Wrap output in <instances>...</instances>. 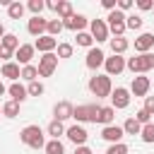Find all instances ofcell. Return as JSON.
<instances>
[{"label":"cell","instance_id":"cell-1","mask_svg":"<svg viewBox=\"0 0 154 154\" xmlns=\"http://www.w3.org/2000/svg\"><path fill=\"white\" fill-rule=\"evenodd\" d=\"M19 140L31 147V149H43L46 147V137H43V130L38 125H26L22 132H19Z\"/></svg>","mask_w":154,"mask_h":154},{"label":"cell","instance_id":"cell-2","mask_svg":"<svg viewBox=\"0 0 154 154\" xmlns=\"http://www.w3.org/2000/svg\"><path fill=\"white\" fill-rule=\"evenodd\" d=\"M87 87H89V91H91L96 99H106V96H111V91H113V84H111V77H108V75H94Z\"/></svg>","mask_w":154,"mask_h":154},{"label":"cell","instance_id":"cell-3","mask_svg":"<svg viewBox=\"0 0 154 154\" xmlns=\"http://www.w3.org/2000/svg\"><path fill=\"white\" fill-rule=\"evenodd\" d=\"M99 111H101L99 103H82V106L72 108V118L77 120V125H82V123H96Z\"/></svg>","mask_w":154,"mask_h":154},{"label":"cell","instance_id":"cell-4","mask_svg":"<svg viewBox=\"0 0 154 154\" xmlns=\"http://www.w3.org/2000/svg\"><path fill=\"white\" fill-rule=\"evenodd\" d=\"M106 26H108V31L113 34V36H123L128 29H125V14L120 12V10H113V12H108V17H106Z\"/></svg>","mask_w":154,"mask_h":154},{"label":"cell","instance_id":"cell-5","mask_svg":"<svg viewBox=\"0 0 154 154\" xmlns=\"http://www.w3.org/2000/svg\"><path fill=\"white\" fill-rule=\"evenodd\" d=\"M55 67H58V55L55 53H43L41 58H38V77H51L53 72H55Z\"/></svg>","mask_w":154,"mask_h":154},{"label":"cell","instance_id":"cell-6","mask_svg":"<svg viewBox=\"0 0 154 154\" xmlns=\"http://www.w3.org/2000/svg\"><path fill=\"white\" fill-rule=\"evenodd\" d=\"M89 34H91V38H94L96 43L108 41L111 31H108V26H106V19H91V22H89Z\"/></svg>","mask_w":154,"mask_h":154},{"label":"cell","instance_id":"cell-7","mask_svg":"<svg viewBox=\"0 0 154 154\" xmlns=\"http://www.w3.org/2000/svg\"><path fill=\"white\" fill-rule=\"evenodd\" d=\"M65 135H67V140L75 144V147H82V144H87V140H89V132L84 130V125H70V128H65Z\"/></svg>","mask_w":154,"mask_h":154},{"label":"cell","instance_id":"cell-8","mask_svg":"<svg viewBox=\"0 0 154 154\" xmlns=\"http://www.w3.org/2000/svg\"><path fill=\"white\" fill-rule=\"evenodd\" d=\"M111 106L118 111V108H128L130 106V89L125 87H116L111 91Z\"/></svg>","mask_w":154,"mask_h":154},{"label":"cell","instance_id":"cell-9","mask_svg":"<svg viewBox=\"0 0 154 154\" xmlns=\"http://www.w3.org/2000/svg\"><path fill=\"white\" fill-rule=\"evenodd\" d=\"M149 87H152L149 77H144V75H135V77H132V84H130V94H132V96H147Z\"/></svg>","mask_w":154,"mask_h":154},{"label":"cell","instance_id":"cell-10","mask_svg":"<svg viewBox=\"0 0 154 154\" xmlns=\"http://www.w3.org/2000/svg\"><path fill=\"white\" fill-rule=\"evenodd\" d=\"M34 53H36V48H34V43H22L17 51H14V58H17V65H31V58H34Z\"/></svg>","mask_w":154,"mask_h":154},{"label":"cell","instance_id":"cell-11","mask_svg":"<svg viewBox=\"0 0 154 154\" xmlns=\"http://www.w3.org/2000/svg\"><path fill=\"white\" fill-rule=\"evenodd\" d=\"M103 67H106V75H108V77L120 75V72L125 70V58H123V55H111V58L103 60Z\"/></svg>","mask_w":154,"mask_h":154},{"label":"cell","instance_id":"cell-12","mask_svg":"<svg viewBox=\"0 0 154 154\" xmlns=\"http://www.w3.org/2000/svg\"><path fill=\"white\" fill-rule=\"evenodd\" d=\"M63 26L70 29V31H75V34H79V31H84V26H89V19L84 14H72V17L63 19Z\"/></svg>","mask_w":154,"mask_h":154},{"label":"cell","instance_id":"cell-13","mask_svg":"<svg viewBox=\"0 0 154 154\" xmlns=\"http://www.w3.org/2000/svg\"><path fill=\"white\" fill-rule=\"evenodd\" d=\"M72 103L70 101H58L55 106H53V120H60V123H65L67 118H72Z\"/></svg>","mask_w":154,"mask_h":154},{"label":"cell","instance_id":"cell-14","mask_svg":"<svg viewBox=\"0 0 154 154\" xmlns=\"http://www.w3.org/2000/svg\"><path fill=\"white\" fill-rule=\"evenodd\" d=\"M154 48V34L152 31H144V34H140L137 38H135V51L142 55V53H149Z\"/></svg>","mask_w":154,"mask_h":154},{"label":"cell","instance_id":"cell-15","mask_svg":"<svg viewBox=\"0 0 154 154\" xmlns=\"http://www.w3.org/2000/svg\"><path fill=\"white\" fill-rule=\"evenodd\" d=\"M46 26H48V19H43V17H31L29 22H26V31L31 34V36H43L46 34Z\"/></svg>","mask_w":154,"mask_h":154},{"label":"cell","instance_id":"cell-16","mask_svg":"<svg viewBox=\"0 0 154 154\" xmlns=\"http://www.w3.org/2000/svg\"><path fill=\"white\" fill-rule=\"evenodd\" d=\"M34 48H36V51H41V53H53V51L58 48V38H53V36L43 34V36H38V38L34 41Z\"/></svg>","mask_w":154,"mask_h":154},{"label":"cell","instance_id":"cell-17","mask_svg":"<svg viewBox=\"0 0 154 154\" xmlns=\"http://www.w3.org/2000/svg\"><path fill=\"white\" fill-rule=\"evenodd\" d=\"M103 60H106V55H103V51H101V48H89V51H87L84 63H87V67H89V70L101 67V65H103Z\"/></svg>","mask_w":154,"mask_h":154},{"label":"cell","instance_id":"cell-18","mask_svg":"<svg viewBox=\"0 0 154 154\" xmlns=\"http://www.w3.org/2000/svg\"><path fill=\"white\" fill-rule=\"evenodd\" d=\"M101 137H103L106 142L116 144V142H120V140L125 137V132H123V128H120V125H106V128L101 130Z\"/></svg>","mask_w":154,"mask_h":154},{"label":"cell","instance_id":"cell-19","mask_svg":"<svg viewBox=\"0 0 154 154\" xmlns=\"http://www.w3.org/2000/svg\"><path fill=\"white\" fill-rule=\"evenodd\" d=\"M7 94H10V101H14V103H22L24 99H29L26 87H22L19 82H12V84L7 87Z\"/></svg>","mask_w":154,"mask_h":154},{"label":"cell","instance_id":"cell-20","mask_svg":"<svg viewBox=\"0 0 154 154\" xmlns=\"http://www.w3.org/2000/svg\"><path fill=\"white\" fill-rule=\"evenodd\" d=\"M0 75H2V77H7V79H12V82H17V79H19V75H22V67H19L17 63H2Z\"/></svg>","mask_w":154,"mask_h":154},{"label":"cell","instance_id":"cell-21","mask_svg":"<svg viewBox=\"0 0 154 154\" xmlns=\"http://www.w3.org/2000/svg\"><path fill=\"white\" fill-rule=\"evenodd\" d=\"M111 41V51H113V55H123L128 48H130V41L125 38V36H113V38H108Z\"/></svg>","mask_w":154,"mask_h":154},{"label":"cell","instance_id":"cell-22","mask_svg":"<svg viewBox=\"0 0 154 154\" xmlns=\"http://www.w3.org/2000/svg\"><path fill=\"white\" fill-rule=\"evenodd\" d=\"M113 120H116V108H113V106H101L96 123H101V125L106 128V125H113Z\"/></svg>","mask_w":154,"mask_h":154},{"label":"cell","instance_id":"cell-23","mask_svg":"<svg viewBox=\"0 0 154 154\" xmlns=\"http://www.w3.org/2000/svg\"><path fill=\"white\" fill-rule=\"evenodd\" d=\"M19 46H22V43H19V38H17L14 34H5V36L0 38V48H5V51H12V53H14Z\"/></svg>","mask_w":154,"mask_h":154},{"label":"cell","instance_id":"cell-24","mask_svg":"<svg viewBox=\"0 0 154 154\" xmlns=\"http://www.w3.org/2000/svg\"><path fill=\"white\" fill-rule=\"evenodd\" d=\"M46 132L51 135V140H60V135H65V123H60V120H51L48 128H46Z\"/></svg>","mask_w":154,"mask_h":154},{"label":"cell","instance_id":"cell-25","mask_svg":"<svg viewBox=\"0 0 154 154\" xmlns=\"http://www.w3.org/2000/svg\"><path fill=\"white\" fill-rule=\"evenodd\" d=\"M55 14H58V19H67V17H72V14H75L72 2H67V0H58V10H55Z\"/></svg>","mask_w":154,"mask_h":154},{"label":"cell","instance_id":"cell-26","mask_svg":"<svg viewBox=\"0 0 154 154\" xmlns=\"http://www.w3.org/2000/svg\"><path fill=\"white\" fill-rule=\"evenodd\" d=\"M140 58V72L144 75V72H149V70H154V53L149 51V53H142V55H137Z\"/></svg>","mask_w":154,"mask_h":154},{"label":"cell","instance_id":"cell-27","mask_svg":"<svg viewBox=\"0 0 154 154\" xmlns=\"http://www.w3.org/2000/svg\"><path fill=\"white\" fill-rule=\"evenodd\" d=\"M63 29H65V26H63V19H58V17H55V19H48V26H46V34H48V36H53V38H58Z\"/></svg>","mask_w":154,"mask_h":154},{"label":"cell","instance_id":"cell-28","mask_svg":"<svg viewBox=\"0 0 154 154\" xmlns=\"http://www.w3.org/2000/svg\"><path fill=\"white\" fill-rule=\"evenodd\" d=\"M120 128H123V132H125V135H140V130H142V125H140V123H137L132 116H130V118H128V120H125Z\"/></svg>","mask_w":154,"mask_h":154},{"label":"cell","instance_id":"cell-29","mask_svg":"<svg viewBox=\"0 0 154 154\" xmlns=\"http://www.w3.org/2000/svg\"><path fill=\"white\" fill-rule=\"evenodd\" d=\"M43 152L46 154H65V147H63L60 140H48L46 147H43Z\"/></svg>","mask_w":154,"mask_h":154},{"label":"cell","instance_id":"cell-30","mask_svg":"<svg viewBox=\"0 0 154 154\" xmlns=\"http://www.w3.org/2000/svg\"><path fill=\"white\" fill-rule=\"evenodd\" d=\"M7 14H10V19H22V17H24V5H22L19 0H17V2H10Z\"/></svg>","mask_w":154,"mask_h":154},{"label":"cell","instance_id":"cell-31","mask_svg":"<svg viewBox=\"0 0 154 154\" xmlns=\"http://www.w3.org/2000/svg\"><path fill=\"white\" fill-rule=\"evenodd\" d=\"M142 24H144V19L140 17V14H125V29H142Z\"/></svg>","mask_w":154,"mask_h":154},{"label":"cell","instance_id":"cell-32","mask_svg":"<svg viewBox=\"0 0 154 154\" xmlns=\"http://www.w3.org/2000/svg\"><path fill=\"white\" fill-rule=\"evenodd\" d=\"M19 77L26 79V82H36V79H38V70H36V65H24Z\"/></svg>","mask_w":154,"mask_h":154},{"label":"cell","instance_id":"cell-33","mask_svg":"<svg viewBox=\"0 0 154 154\" xmlns=\"http://www.w3.org/2000/svg\"><path fill=\"white\" fill-rule=\"evenodd\" d=\"M2 116H7V118H17V116H19V103H14V101H5V103H2Z\"/></svg>","mask_w":154,"mask_h":154},{"label":"cell","instance_id":"cell-34","mask_svg":"<svg viewBox=\"0 0 154 154\" xmlns=\"http://www.w3.org/2000/svg\"><path fill=\"white\" fill-rule=\"evenodd\" d=\"M140 137H142V142L152 144V142H154V123H147V125H142V130H140Z\"/></svg>","mask_w":154,"mask_h":154},{"label":"cell","instance_id":"cell-35","mask_svg":"<svg viewBox=\"0 0 154 154\" xmlns=\"http://www.w3.org/2000/svg\"><path fill=\"white\" fill-rule=\"evenodd\" d=\"M77 46H82V48H94L91 34H89V31H79V34H77Z\"/></svg>","mask_w":154,"mask_h":154},{"label":"cell","instance_id":"cell-36","mask_svg":"<svg viewBox=\"0 0 154 154\" xmlns=\"http://www.w3.org/2000/svg\"><path fill=\"white\" fill-rule=\"evenodd\" d=\"M72 53H75V48H72V43H58V48H55V55L58 58H72Z\"/></svg>","mask_w":154,"mask_h":154},{"label":"cell","instance_id":"cell-37","mask_svg":"<svg viewBox=\"0 0 154 154\" xmlns=\"http://www.w3.org/2000/svg\"><path fill=\"white\" fill-rule=\"evenodd\" d=\"M26 7L31 10V14H34V17H41V12H43L46 2H43V0H29V2H26Z\"/></svg>","mask_w":154,"mask_h":154},{"label":"cell","instance_id":"cell-38","mask_svg":"<svg viewBox=\"0 0 154 154\" xmlns=\"http://www.w3.org/2000/svg\"><path fill=\"white\" fill-rule=\"evenodd\" d=\"M43 91H46V87H43L38 79H36V82H29V87H26V94H29V96H41Z\"/></svg>","mask_w":154,"mask_h":154},{"label":"cell","instance_id":"cell-39","mask_svg":"<svg viewBox=\"0 0 154 154\" xmlns=\"http://www.w3.org/2000/svg\"><path fill=\"white\" fill-rule=\"evenodd\" d=\"M125 67L132 72V75H142L140 72V58L135 55V58H125Z\"/></svg>","mask_w":154,"mask_h":154},{"label":"cell","instance_id":"cell-40","mask_svg":"<svg viewBox=\"0 0 154 154\" xmlns=\"http://www.w3.org/2000/svg\"><path fill=\"white\" fill-rule=\"evenodd\" d=\"M106 154H128V144L116 142V144H111V147L106 149Z\"/></svg>","mask_w":154,"mask_h":154},{"label":"cell","instance_id":"cell-41","mask_svg":"<svg viewBox=\"0 0 154 154\" xmlns=\"http://www.w3.org/2000/svg\"><path fill=\"white\" fill-rule=\"evenodd\" d=\"M132 118H135L140 125H147V123H152V116H149L144 108H140V111H137V116H132Z\"/></svg>","mask_w":154,"mask_h":154},{"label":"cell","instance_id":"cell-42","mask_svg":"<svg viewBox=\"0 0 154 154\" xmlns=\"http://www.w3.org/2000/svg\"><path fill=\"white\" fill-rule=\"evenodd\" d=\"M132 5H135V0H118V2H116V10H120V12L125 14L128 10H132Z\"/></svg>","mask_w":154,"mask_h":154},{"label":"cell","instance_id":"cell-43","mask_svg":"<svg viewBox=\"0 0 154 154\" xmlns=\"http://www.w3.org/2000/svg\"><path fill=\"white\" fill-rule=\"evenodd\" d=\"M135 5H137V7H140V10H142V12H149V10H152V7H154V2H152V0H137V2H135Z\"/></svg>","mask_w":154,"mask_h":154},{"label":"cell","instance_id":"cell-44","mask_svg":"<svg viewBox=\"0 0 154 154\" xmlns=\"http://www.w3.org/2000/svg\"><path fill=\"white\" fill-rule=\"evenodd\" d=\"M144 111L149 116H154V96H144Z\"/></svg>","mask_w":154,"mask_h":154},{"label":"cell","instance_id":"cell-45","mask_svg":"<svg viewBox=\"0 0 154 154\" xmlns=\"http://www.w3.org/2000/svg\"><path fill=\"white\" fill-rule=\"evenodd\" d=\"M12 58H14V53H12V51H5V48H0V60H5V63H12Z\"/></svg>","mask_w":154,"mask_h":154},{"label":"cell","instance_id":"cell-46","mask_svg":"<svg viewBox=\"0 0 154 154\" xmlns=\"http://www.w3.org/2000/svg\"><path fill=\"white\" fill-rule=\"evenodd\" d=\"M101 7H106L108 12H113L116 10V0H101Z\"/></svg>","mask_w":154,"mask_h":154},{"label":"cell","instance_id":"cell-47","mask_svg":"<svg viewBox=\"0 0 154 154\" xmlns=\"http://www.w3.org/2000/svg\"><path fill=\"white\" fill-rule=\"evenodd\" d=\"M75 154H91V149L87 144H82V147H75Z\"/></svg>","mask_w":154,"mask_h":154},{"label":"cell","instance_id":"cell-48","mask_svg":"<svg viewBox=\"0 0 154 154\" xmlns=\"http://www.w3.org/2000/svg\"><path fill=\"white\" fill-rule=\"evenodd\" d=\"M46 7H48V10H53V12H55V10H58V0H48V2H46Z\"/></svg>","mask_w":154,"mask_h":154},{"label":"cell","instance_id":"cell-49","mask_svg":"<svg viewBox=\"0 0 154 154\" xmlns=\"http://www.w3.org/2000/svg\"><path fill=\"white\" fill-rule=\"evenodd\" d=\"M2 94H7V87H5L2 82H0V96H2Z\"/></svg>","mask_w":154,"mask_h":154},{"label":"cell","instance_id":"cell-50","mask_svg":"<svg viewBox=\"0 0 154 154\" xmlns=\"http://www.w3.org/2000/svg\"><path fill=\"white\" fill-rule=\"evenodd\" d=\"M5 34H7V31H5V26H2V24H0V38H2V36H5Z\"/></svg>","mask_w":154,"mask_h":154},{"label":"cell","instance_id":"cell-51","mask_svg":"<svg viewBox=\"0 0 154 154\" xmlns=\"http://www.w3.org/2000/svg\"><path fill=\"white\" fill-rule=\"evenodd\" d=\"M0 116H2V106H0Z\"/></svg>","mask_w":154,"mask_h":154},{"label":"cell","instance_id":"cell-52","mask_svg":"<svg viewBox=\"0 0 154 154\" xmlns=\"http://www.w3.org/2000/svg\"><path fill=\"white\" fill-rule=\"evenodd\" d=\"M152 12H154V7H152Z\"/></svg>","mask_w":154,"mask_h":154}]
</instances>
